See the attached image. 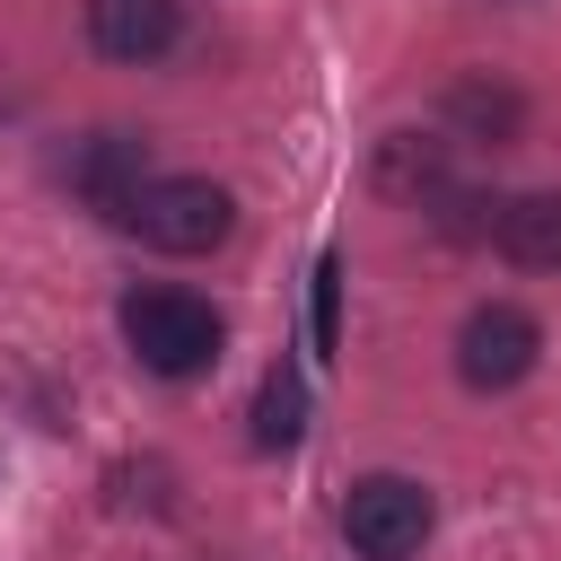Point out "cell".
I'll list each match as a JSON object with an SVG mask.
<instances>
[{
    "label": "cell",
    "mask_w": 561,
    "mask_h": 561,
    "mask_svg": "<svg viewBox=\"0 0 561 561\" xmlns=\"http://www.w3.org/2000/svg\"><path fill=\"white\" fill-rule=\"evenodd\" d=\"M123 342L149 377L184 386V377L219 368V307L193 298V289H131L123 298Z\"/></svg>",
    "instance_id": "cell-1"
},
{
    "label": "cell",
    "mask_w": 561,
    "mask_h": 561,
    "mask_svg": "<svg viewBox=\"0 0 561 561\" xmlns=\"http://www.w3.org/2000/svg\"><path fill=\"white\" fill-rule=\"evenodd\" d=\"M114 228H131V237L158 245V254H210V245L237 228V193L210 184V175H149V184L114 210Z\"/></svg>",
    "instance_id": "cell-2"
},
{
    "label": "cell",
    "mask_w": 561,
    "mask_h": 561,
    "mask_svg": "<svg viewBox=\"0 0 561 561\" xmlns=\"http://www.w3.org/2000/svg\"><path fill=\"white\" fill-rule=\"evenodd\" d=\"M430 526H438V500L412 473H359L342 491V543L359 561H412L430 543Z\"/></svg>",
    "instance_id": "cell-3"
},
{
    "label": "cell",
    "mask_w": 561,
    "mask_h": 561,
    "mask_svg": "<svg viewBox=\"0 0 561 561\" xmlns=\"http://www.w3.org/2000/svg\"><path fill=\"white\" fill-rule=\"evenodd\" d=\"M535 359H543V324H535L526 307H508V298H491V307H473V316L456 324V377H465L473 394L526 386Z\"/></svg>",
    "instance_id": "cell-4"
},
{
    "label": "cell",
    "mask_w": 561,
    "mask_h": 561,
    "mask_svg": "<svg viewBox=\"0 0 561 561\" xmlns=\"http://www.w3.org/2000/svg\"><path fill=\"white\" fill-rule=\"evenodd\" d=\"M61 175H70V193L88 202V210H123L140 184H149V140L140 131H88L70 158H61Z\"/></svg>",
    "instance_id": "cell-5"
},
{
    "label": "cell",
    "mask_w": 561,
    "mask_h": 561,
    "mask_svg": "<svg viewBox=\"0 0 561 561\" xmlns=\"http://www.w3.org/2000/svg\"><path fill=\"white\" fill-rule=\"evenodd\" d=\"M175 35H184L175 0H88V44L105 61H158Z\"/></svg>",
    "instance_id": "cell-6"
},
{
    "label": "cell",
    "mask_w": 561,
    "mask_h": 561,
    "mask_svg": "<svg viewBox=\"0 0 561 561\" xmlns=\"http://www.w3.org/2000/svg\"><path fill=\"white\" fill-rule=\"evenodd\" d=\"M491 245H500L517 272H561V193H517V202H500Z\"/></svg>",
    "instance_id": "cell-7"
},
{
    "label": "cell",
    "mask_w": 561,
    "mask_h": 561,
    "mask_svg": "<svg viewBox=\"0 0 561 561\" xmlns=\"http://www.w3.org/2000/svg\"><path fill=\"white\" fill-rule=\"evenodd\" d=\"M447 123H456L465 140H482V149H508L517 123H526V105H517V88H500V79H456V88H447Z\"/></svg>",
    "instance_id": "cell-8"
},
{
    "label": "cell",
    "mask_w": 561,
    "mask_h": 561,
    "mask_svg": "<svg viewBox=\"0 0 561 561\" xmlns=\"http://www.w3.org/2000/svg\"><path fill=\"white\" fill-rule=\"evenodd\" d=\"M245 438L263 447V456H280V447H298L307 438V377L280 359V368H263V386H254V421H245Z\"/></svg>",
    "instance_id": "cell-9"
},
{
    "label": "cell",
    "mask_w": 561,
    "mask_h": 561,
    "mask_svg": "<svg viewBox=\"0 0 561 561\" xmlns=\"http://www.w3.org/2000/svg\"><path fill=\"white\" fill-rule=\"evenodd\" d=\"M377 184H386L394 202H412V210H421V202L447 184V149H438V140H421V131H394V140L377 149Z\"/></svg>",
    "instance_id": "cell-10"
},
{
    "label": "cell",
    "mask_w": 561,
    "mask_h": 561,
    "mask_svg": "<svg viewBox=\"0 0 561 561\" xmlns=\"http://www.w3.org/2000/svg\"><path fill=\"white\" fill-rule=\"evenodd\" d=\"M316 351H324V359L342 351V254L316 263Z\"/></svg>",
    "instance_id": "cell-11"
}]
</instances>
